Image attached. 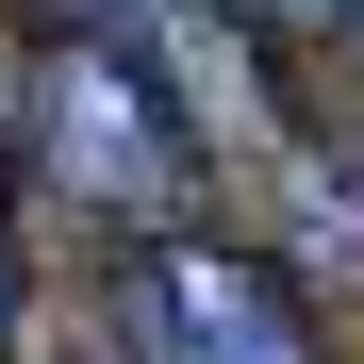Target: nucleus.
Wrapping results in <instances>:
<instances>
[{
  "label": "nucleus",
  "mask_w": 364,
  "mask_h": 364,
  "mask_svg": "<svg viewBox=\"0 0 364 364\" xmlns=\"http://www.w3.org/2000/svg\"><path fill=\"white\" fill-rule=\"evenodd\" d=\"M116 364H315V315L232 232H149L116 265Z\"/></svg>",
  "instance_id": "f257e3e1"
},
{
  "label": "nucleus",
  "mask_w": 364,
  "mask_h": 364,
  "mask_svg": "<svg viewBox=\"0 0 364 364\" xmlns=\"http://www.w3.org/2000/svg\"><path fill=\"white\" fill-rule=\"evenodd\" d=\"M33 166L67 182L83 215H116V232H182L199 133L133 83V50H50V67H33Z\"/></svg>",
  "instance_id": "f03ea898"
},
{
  "label": "nucleus",
  "mask_w": 364,
  "mask_h": 364,
  "mask_svg": "<svg viewBox=\"0 0 364 364\" xmlns=\"http://www.w3.org/2000/svg\"><path fill=\"white\" fill-rule=\"evenodd\" d=\"M149 17H166L182 133H199V149H265V166H282V67H265V33L232 17V0H149Z\"/></svg>",
  "instance_id": "7ed1b4c3"
},
{
  "label": "nucleus",
  "mask_w": 364,
  "mask_h": 364,
  "mask_svg": "<svg viewBox=\"0 0 364 364\" xmlns=\"http://www.w3.org/2000/svg\"><path fill=\"white\" fill-rule=\"evenodd\" d=\"M282 232H298V265H315L331 298H364V182L331 149H282Z\"/></svg>",
  "instance_id": "20e7f679"
},
{
  "label": "nucleus",
  "mask_w": 364,
  "mask_h": 364,
  "mask_svg": "<svg viewBox=\"0 0 364 364\" xmlns=\"http://www.w3.org/2000/svg\"><path fill=\"white\" fill-rule=\"evenodd\" d=\"M282 17H331V33H348V17H364V0H282Z\"/></svg>",
  "instance_id": "39448f33"
},
{
  "label": "nucleus",
  "mask_w": 364,
  "mask_h": 364,
  "mask_svg": "<svg viewBox=\"0 0 364 364\" xmlns=\"http://www.w3.org/2000/svg\"><path fill=\"white\" fill-rule=\"evenodd\" d=\"M50 17H116V0H50Z\"/></svg>",
  "instance_id": "423d86ee"
}]
</instances>
